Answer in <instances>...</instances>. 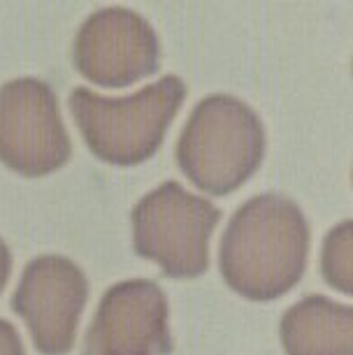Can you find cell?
Listing matches in <instances>:
<instances>
[{"label":"cell","mask_w":353,"mask_h":355,"mask_svg":"<svg viewBox=\"0 0 353 355\" xmlns=\"http://www.w3.org/2000/svg\"><path fill=\"white\" fill-rule=\"evenodd\" d=\"M307 258V218L279 193H263L237 207L218 246L223 281L254 302H270L298 286Z\"/></svg>","instance_id":"obj_1"},{"label":"cell","mask_w":353,"mask_h":355,"mask_svg":"<svg viewBox=\"0 0 353 355\" xmlns=\"http://www.w3.org/2000/svg\"><path fill=\"white\" fill-rule=\"evenodd\" d=\"M10 274H12V251H10V246L5 244V239L0 237V293L8 286Z\"/></svg>","instance_id":"obj_12"},{"label":"cell","mask_w":353,"mask_h":355,"mask_svg":"<svg viewBox=\"0 0 353 355\" xmlns=\"http://www.w3.org/2000/svg\"><path fill=\"white\" fill-rule=\"evenodd\" d=\"M135 253L154 260L165 277L196 279L209 267V237L221 209L189 193L182 184L165 182L132 207Z\"/></svg>","instance_id":"obj_4"},{"label":"cell","mask_w":353,"mask_h":355,"mask_svg":"<svg viewBox=\"0 0 353 355\" xmlns=\"http://www.w3.org/2000/svg\"><path fill=\"white\" fill-rule=\"evenodd\" d=\"M0 355H26L17 327L5 318H0Z\"/></svg>","instance_id":"obj_11"},{"label":"cell","mask_w":353,"mask_h":355,"mask_svg":"<svg viewBox=\"0 0 353 355\" xmlns=\"http://www.w3.org/2000/svg\"><path fill=\"white\" fill-rule=\"evenodd\" d=\"M75 70L105 89H123L156 75L161 42L142 15L128 8H103L86 17L72 42Z\"/></svg>","instance_id":"obj_6"},{"label":"cell","mask_w":353,"mask_h":355,"mask_svg":"<svg viewBox=\"0 0 353 355\" xmlns=\"http://www.w3.org/2000/svg\"><path fill=\"white\" fill-rule=\"evenodd\" d=\"M286 355H353V309L325 295H309L284 313Z\"/></svg>","instance_id":"obj_9"},{"label":"cell","mask_w":353,"mask_h":355,"mask_svg":"<svg viewBox=\"0 0 353 355\" xmlns=\"http://www.w3.org/2000/svg\"><path fill=\"white\" fill-rule=\"evenodd\" d=\"M72 144L56 93L35 77L0 86V163L24 177H44L70 160Z\"/></svg>","instance_id":"obj_5"},{"label":"cell","mask_w":353,"mask_h":355,"mask_svg":"<svg viewBox=\"0 0 353 355\" xmlns=\"http://www.w3.org/2000/svg\"><path fill=\"white\" fill-rule=\"evenodd\" d=\"M175 158L193 186L209 196H228L256 174L265 158L261 116L244 100L212 93L186 119Z\"/></svg>","instance_id":"obj_2"},{"label":"cell","mask_w":353,"mask_h":355,"mask_svg":"<svg viewBox=\"0 0 353 355\" xmlns=\"http://www.w3.org/2000/svg\"><path fill=\"white\" fill-rule=\"evenodd\" d=\"M321 274L325 284L344 295H353V232L351 218H344L325 234L321 251Z\"/></svg>","instance_id":"obj_10"},{"label":"cell","mask_w":353,"mask_h":355,"mask_svg":"<svg viewBox=\"0 0 353 355\" xmlns=\"http://www.w3.org/2000/svg\"><path fill=\"white\" fill-rule=\"evenodd\" d=\"M168 300L149 279L119 281L100 297L82 355H168Z\"/></svg>","instance_id":"obj_8"},{"label":"cell","mask_w":353,"mask_h":355,"mask_svg":"<svg viewBox=\"0 0 353 355\" xmlns=\"http://www.w3.org/2000/svg\"><path fill=\"white\" fill-rule=\"evenodd\" d=\"M186 98L182 77L165 75L126 98H107L77 86L68 105L91 153L110 165H139L161 149Z\"/></svg>","instance_id":"obj_3"},{"label":"cell","mask_w":353,"mask_h":355,"mask_svg":"<svg viewBox=\"0 0 353 355\" xmlns=\"http://www.w3.org/2000/svg\"><path fill=\"white\" fill-rule=\"evenodd\" d=\"M89 300L84 270L63 256H37L24 267L12 309L24 318L33 344L44 355L72 351Z\"/></svg>","instance_id":"obj_7"}]
</instances>
